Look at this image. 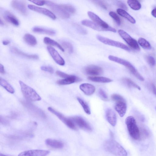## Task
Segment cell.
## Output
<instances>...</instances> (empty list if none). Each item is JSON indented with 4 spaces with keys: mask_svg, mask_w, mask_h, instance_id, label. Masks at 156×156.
I'll return each mask as SVG.
<instances>
[{
    "mask_svg": "<svg viewBox=\"0 0 156 156\" xmlns=\"http://www.w3.org/2000/svg\"><path fill=\"white\" fill-rule=\"evenodd\" d=\"M104 147L106 151L115 156H127V153L124 148L113 140H109L105 142Z\"/></svg>",
    "mask_w": 156,
    "mask_h": 156,
    "instance_id": "1",
    "label": "cell"
},
{
    "mask_svg": "<svg viewBox=\"0 0 156 156\" xmlns=\"http://www.w3.org/2000/svg\"><path fill=\"white\" fill-rule=\"evenodd\" d=\"M23 94L27 100L30 101H39L41 98L33 88L28 86L23 81H19Z\"/></svg>",
    "mask_w": 156,
    "mask_h": 156,
    "instance_id": "2",
    "label": "cell"
},
{
    "mask_svg": "<svg viewBox=\"0 0 156 156\" xmlns=\"http://www.w3.org/2000/svg\"><path fill=\"white\" fill-rule=\"evenodd\" d=\"M108 59L112 61L121 64L126 67L133 74L138 80L141 81L144 80V78L138 73L134 67L129 62L124 59L110 55L108 57Z\"/></svg>",
    "mask_w": 156,
    "mask_h": 156,
    "instance_id": "3",
    "label": "cell"
},
{
    "mask_svg": "<svg viewBox=\"0 0 156 156\" xmlns=\"http://www.w3.org/2000/svg\"><path fill=\"white\" fill-rule=\"evenodd\" d=\"M125 123L130 136L135 140L140 139V131L134 117L132 116H128L126 119Z\"/></svg>",
    "mask_w": 156,
    "mask_h": 156,
    "instance_id": "4",
    "label": "cell"
},
{
    "mask_svg": "<svg viewBox=\"0 0 156 156\" xmlns=\"http://www.w3.org/2000/svg\"><path fill=\"white\" fill-rule=\"evenodd\" d=\"M112 99L116 102L115 105V110L121 117H123L126 113L127 105L124 98L121 95L114 94L111 96Z\"/></svg>",
    "mask_w": 156,
    "mask_h": 156,
    "instance_id": "5",
    "label": "cell"
},
{
    "mask_svg": "<svg viewBox=\"0 0 156 156\" xmlns=\"http://www.w3.org/2000/svg\"><path fill=\"white\" fill-rule=\"evenodd\" d=\"M45 4L60 18L67 19L70 17L69 14L62 8L60 5H58L48 1H45Z\"/></svg>",
    "mask_w": 156,
    "mask_h": 156,
    "instance_id": "6",
    "label": "cell"
},
{
    "mask_svg": "<svg viewBox=\"0 0 156 156\" xmlns=\"http://www.w3.org/2000/svg\"><path fill=\"white\" fill-rule=\"evenodd\" d=\"M48 109L49 112L57 116L61 121L68 127L73 130H77V129L75 123L70 118H68L65 117L61 113L51 107H49Z\"/></svg>",
    "mask_w": 156,
    "mask_h": 156,
    "instance_id": "7",
    "label": "cell"
},
{
    "mask_svg": "<svg viewBox=\"0 0 156 156\" xmlns=\"http://www.w3.org/2000/svg\"><path fill=\"white\" fill-rule=\"evenodd\" d=\"M87 14L90 19L94 22L106 29L107 31H110L113 32H116V30L115 28L109 26L94 13L90 11H88L87 12Z\"/></svg>",
    "mask_w": 156,
    "mask_h": 156,
    "instance_id": "8",
    "label": "cell"
},
{
    "mask_svg": "<svg viewBox=\"0 0 156 156\" xmlns=\"http://www.w3.org/2000/svg\"><path fill=\"white\" fill-rule=\"evenodd\" d=\"M96 37L99 41L105 44L119 48L128 51H131L129 48L121 42L112 40L100 35H97Z\"/></svg>",
    "mask_w": 156,
    "mask_h": 156,
    "instance_id": "9",
    "label": "cell"
},
{
    "mask_svg": "<svg viewBox=\"0 0 156 156\" xmlns=\"http://www.w3.org/2000/svg\"><path fill=\"white\" fill-rule=\"evenodd\" d=\"M118 33L121 37L133 49L139 51L140 48L136 41L131 37L127 32L122 30H119Z\"/></svg>",
    "mask_w": 156,
    "mask_h": 156,
    "instance_id": "10",
    "label": "cell"
},
{
    "mask_svg": "<svg viewBox=\"0 0 156 156\" xmlns=\"http://www.w3.org/2000/svg\"><path fill=\"white\" fill-rule=\"evenodd\" d=\"M11 5L16 10L24 16H27L28 12L25 2L21 0H12Z\"/></svg>",
    "mask_w": 156,
    "mask_h": 156,
    "instance_id": "11",
    "label": "cell"
},
{
    "mask_svg": "<svg viewBox=\"0 0 156 156\" xmlns=\"http://www.w3.org/2000/svg\"><path fill=\"white\" fill-rule=\"evenodd\" d=\"M75 124L81 129L88 132H91L92 129L87 122L82 117L75 116L70 118Z\"/></svg>",
    "mask_w": 156,
    "mask_h": 156,
    "instance_id": "12",
    "label": "cell"
},
{
    "mask_svg": "<svg viewBox=\"0 0 156 156\" xmlns=\"http://www.w3.org/2000/svg\"><path fill=\"white\" fill-rule=\"evenodd\" d=\"M50 151L42 150H32L23 151L20 153L18 156H46Z\"/></svg>",
    "mask_w": 156,
    "mask_h": 156,
    "instance_id": "13",
    "label": "cell"
},
{
    "mask_svg": "<svg viewBox=\"0 0 156 156\" xmlns=\"http://www.w3.org/2000/svg\"><path fill=\"white\" fill-rule=\"evenodd\" d=\"M47 49L53 59L57 64L60 66L65 65L64 59L55 49L52 47L48 46L47 47Z\"/></svg>",
    "mask_w": 156,
    "mask_h": 156,
    "instance_id": "14",
    "label": "cell"
},
{
    "mask_svg": "<svg viewBox=\"0 0 156 156\" xmlns=\"http://www.w3.org/2000/svg\"><path fill=\"white\" fill-rule=\"evenodd\" d=\"M28 7L30 9L47 16L53 20H55L56 18L55 16L53 13L45 8L32 5H28Z\"/></svg>",
    "mask_w": 156,
    "mask_h": 156,
    "instance_id": "15",
    "label": "cell"
},
{
    "mask_svg": "<svg viewBox=\"0 0 156 156\" xmlns=\"http://www.w3.org/2000/svg\"><path fill=\"white\" fill-rule=\"evenodd\" d=\"M84 70L85 73L87 74L92 76L100 75L103 72V69L101 68L94 65H90L87 66Z\"/></svg>",
    "mask_w": 156,
    "mask_h": 156,
    "instance_id": "16",
    "label": "cell"
},
{
    "mask_svg": "<svg viewBox=\"0 0 156 156\" xmlns=\"http://www.w3.org/2000/svg\"><path fill=\"white\" fill-rule=\"evenodd\" d=\"M105 116L108 122L112 126H115L116 123L117 118L115 112L112 109L108 108L106 111Z\"/></svg>",
    "mask_w": 156,
    "mask_h": 156,
    "instance_id": "17",
    "label": "cell"
},
{
    "mask_svg": "<svg viewBox=\"0 0 156 156\" xmlns=\"http://www.w3.org/2000/svg\"><path fill=\"white\" fill-rule=\"evenodd\" d=\"M80 90L86 95H91L95 92V88L93 85L88 83H83L80 86Z\"/></svg>",
    "mask_w": 156,
    "mask_h": 156,
    "instance_id": "18",
    "label": "cell"
},
{
    "mask_svg": "<svg viewBox=\"0 0 156 156\" xmlns=\"http://www.w3.org/2000/svg\"><path fill=\"white\" fill-rule=\"evenodd\" d=\"M3 17L6 21L15 26L19 25V21L16 16L9 11H6L4 12Z\"/></svg>",
    "mask_w": 156,
    "mask_h": 156,
    "instance_id": "19",
    "label": "cell"
},
{
    "mask_svg": "<svg viewBox=\"0 0 156 156\" xmlns=\"http://www.w3.org/2000/svg\"><path fill=\"white\" fill-rule=\"evenodd\" d=\"M80 79L77 77L70 75L68 77L62 80H58L57 81L58 84L60 85H66L71 84L79 81Z\"/></svg>",
    "mask_w": 156,
    "mask_h": 156,
    "instance_id": "20",
    "label": "cell"
},
{
    "mask_svg": "<svg viewBox=\"0 0 156 156\" xmlns=\"http://www.w3.org/2000/svg\"><path fill=\"white\" fill-rule=\"evenodd\" d=\"M11 51L14 54L28 59H38L39 58L38 56L36 55H29L27 54L22 51L15 47H12L11 48Z\"/></svg>",
    "mask_w": 156,
    "mask_h": 156,
    "instance_id": "21",
    "label": "cell"
},
{
    "mask_svg": "<svg viewBox=\"0 0 156 156\" xmlns=\"http://www.w3.org/2000/svg\"><path fill=\"white\" fill-rule=\"evenodd\" d=\"M46 144L51 147L60 149L64 146L63 143L61 141L51 139H47L45 141Z\"/></svg>",
    "mask_w": 156,
    "mask_h": 156,
    "instance_id": "22",
    "label": "cell"
},
{
    "mask_svg": "<svg viewBox=\"0 0 156 156\" xmlns=\"http://www.w3.org/2000/svg\"><path fill=\"white\" fill-rule=\"evenodd\" d=\"M82 24L86 26L99 31H107L104 28L99 26L94 22L90 20H85L81 21Z\"/></svg>",
    "mask_w": 156,
    "mask_h": 156,
    "instance_id": "23",
    "label": "cell"
},
{
    "mask_svg": "<svg viewBox=\"0 0 156 156\" xmlns=\"http://www.w3.org/2000/svg\"><path fill=\"white\" fill-rule=\"evenodd\" d=\"M116 11L119 15L126 19L131 23L133 24H135L136 23L135 19L125 10L120 8H118L117 9Z\"/></svg>",
    "mask_w": 156,
    "mask_h": 156,
    "instance_id": "24",
    "label": "cell"
},
{
    "mask_svg": "<svg viewBox=\"0 0 156 156\" xmlns=\"http://www.w3.org/2000/svg\"><path fill=\"white\" fill-rule=\"evenodd\" d=\"M33 31L36 33L45 34L50 35H53L55 32L53 30L46 29L38 27H35L32 29Z\"/></svg>",
    "mask_w": 156,
    "mask_h": 156,
    "instance_id": "25",
    "label": "cell"
},
{
    "mask_svg": "<svg viewBox=\"0 0 156 156\" xmlns=\"http://www.w3.org/2000/svg\"><path fill=\"white\" fill-rule=\"evenodd\" d=\"M23 39L27 44L30 46H34L37 43L36 38L29 34H25L23 37Z\"/></svg>",
    "mask_w": 156,
    "mask_h": 156,
    "instance_id": "26",
    "label": "cell"
},
{
    "mask_svg": "<svg viewBox=\"0 0 156 156\" xmlns=\"http://www.w3.org/2000/svg\"><path fill=\"white\" fill-rule=\"evenodd\" d=\"M88 79L93 82L101 83H108L112 81L110 79L102 76H89Z\"/></svg>",
    "mask_w": 156,
    "mask_h": 156,
    "instance_id": "27",
    "label": "cell"
},
{
    "mask_svg": "<svg viewBox=\"0 0 156 156\" xmlns=\"http://www.w3.org/2000/svg\"><path fill=\"white\" fill-rule=\"evenodd\" d=\"M0 84L9 93L12 94L14 93V90L11 85L1 77L0 78Z\"/></svg>",
    "mask_w": 156,
    "mask_h": 156,
    "instance_id": "28",
    "label": "cell"
},
{
    "mask_svg": "<svg viewBox=\"0 0 156 156\" xmlns=\"http://www.w3.org/2000/svg\"><path fill=\"white\" fill-rule=\"evenodd\" d=\"M44 42L46 44L56 47L62 51H64V48L58 43L49 37H45L44 39Z\"/></svg>",
    "mask_w": 156,
    "mask_h": 156,
    "instance_id": "29",
    "label": "cell"
},
{
    "mask_svg": "<svg viewBox=\"0 0 156 156\" xmlns=\"http://www.w3.org/2000/svg\"><path fill=\"white\" fill-rule=\"evenodd\" d=\"M127 3L130 7L133 9L138 10L140 9L141 5L140 2L136 0H129Z\"/></svg>",
    "mask_w": 156,
    "mask_h": 156,
    "instance_id": "30",
    "label": "cell"
},
{
    "mask_svg": "<svg viewBox=\"0 0 156 156\" xmlns=\"http://www.w3.org/2000/svg\"><path fill=\"white\" fill-rule=\"evenodd\" d=\"M123 82L128 87L136 88L139 90H141L139 86L128 78H124L122 79Z\"/></svg>",
    "mask_w": 156,
    "mask_h": 156,
    "instance_id": "31",
    "label": "cell"
},
{
    "mask_svg": "<svg viewBox=\"0 0 156 156\" xmlns=\"http://www.w3.org/2000/svg\"><path fill=\"white\" fill-rule=\"evenodd\" d=\"M138 42L140 45L144 49L146 50H150L151 49V47L150 43L145 39L140 38Z\"/></svg>",
    "mask_w": 156,
    "mask_h": 156,
    "instance_id": "32",
    "label": "cell"
},
{
    "mask_svg": "<svg viewBox=\"0 0 156 156\" xmlns=\"http://www.w3.org/2000/svg\"><path fill=\"white\" fill-rule=\"evenodd\" d=\"M77 99L82 106L85 112L88 115L90 114L91 113L90 109L87 104L79 97H77Z\"/></svg>",
    "mask_w": 156,
    "mask_h": 156,
    "instance_id": "33",
    "label": "cell"
},
{
    "mask_svg": "<svg viewBox=\"0 0 156 156\" xmlns=\"http://www.w3.org/2000/svg\"><path fill=\"white\" fill-rule=\"evenodd\" d=\"M69 14H74L76 12V9L73 5L68 4L60 5Z\"/></svg>",
    "mask_w": 156,
    "mask_h": 156,
    "instance_id": "34",
    "label": "cell"
},
{
    "mask_svg": "<svg viewBox=\"0 0 156 156\" xmlns=\"http://www.w3.org/2000/svg\"><path fill=\"white\" fill-rule=\"evenodd\" d=\"M62 46L67 50L70 53H72L73 51V48L72 44L69 42L66 41H62L61 42Z\"/></svg>",
    "mask_w": 156,
    "mask_h": 156,
    "instance_id": "35",
    "label": "cell"
},
{
    "mask_svg": "<svg viewBox=\"0 0 156 156\" xmlns=\"http://www.w3.org/2000/svg\"><path fill=\"white\" fill-rule=\"evenodd\" d=\"M109 14V16L113 18L115 21L118 25H120L121 23V20L120 18L118 15L115 12L113 11L110 12Z\"/></svg>",
    "mask_w": 156,
    "mask_h": 156,
    "instance_id": "36",
    "label": "cell"
},
{
    "mask_svg": "<svg viewBox=\"0 0 156 156\" xmlns=\"http://www.w3.org/2000/svg\"><path fill=\"white\" fill-rule=\"evenodd\" d=\"M93 2L105 10L107 9L108 5L104 1L102 0H94Z\"/></svg>",
    "mask_w": 156,
    "mask_h": 156,
    "instance_id": "37",
    "label": "cell"
},
{
    "mask_svg": "<svg viewBox=\"0 0 156 156\" xmlns=\"http://www.w3.org/2000/svg\"><path fill=\"white\" fill-rule=\"evenodd\" d=\"M99 94L101 98L104 101L108 100V97L106 92L102 89H100L98 91Z\"/></svg>",
    "mask_w": 156,
    "mask_h": 156,
    "instance_id": "38",
    "label": "cell"
},
{
    "mask_svg": "<svg viewBox=\"0 0 156 156\" xmlns=\"http://www.w3.org/2000/svg\"><path fill=\"white\" fill-rule=\"evenodd\" d=\"M76 28L77 31L81 34H87V30L80 25L76 24Z\"/></svg>",
    "mask_w": 156,
    "mask_h": 156,
    "instance_id": "39",
    "label": "cell"
},
{
    "mask_svg": "<svg viewBox=\"0 0 156 156\" xmlns=\"http://www.w3.org/2000/svg\"><path fill=\"white\" fill-rule=\"evenodd\" d=\"M146 59L148 63L151 66H153L155 65V60L153 57L151 56H148L146 58Z\"/></svg>",
    "mask_w": 156,
    "mask_h": 156,
    "instance_id": "40",
    "label": "cell"
},
{
    "mask_svg": "<svg viewBox=\"0 0 156 156\" xmlns=\"http://www.w3.org/2000/svg\"><path fill=\"white\" fill-rule=\"evenodd\" d=\"M41 70L52 73L54 72V69L51 66H44L41 67Z\"/></svg>",
    "mask_w": 156,
    "mask_h": 156,
    "instance_id": "41",
    "label": "cell"
},
{
    "mask_svg": "<svg viewBox=\"0 0 156 156\" xmlns=\"http://www.w3.org/2000/svg\"><path fill=\"white\" fill-rule=\"evenodd\" d=\"M117 5L121 9L127 10L128 8L126 5L121 1H117L116 2Z\"/></svg>",
    "mask_w": 156,
    "mask_h": 156,
    "instance_id": "42",
    "label": "cell"
},
{
    "mask_svg": "<svg viewBox=\"0 0 156 156\" xmlns=\"http://www.w3.org/2000/svg\"><path fill=\"white\" fill-rule=\"evenodd\" d=\"M56 73L58 76L64 78H66L70 75L60 71H57Z\"/></svg>",
    "mask_w": 156,
    "mask_h": 156,
    "instance_id": "43",
    "label": "cell"
},
{
    "mask_svg": "<svg viewBox=\"0 0 156 156\" xmlns=\"http://www.w3.org/2000/svg\"><path fill=\"white\" fill-rule=\"evenodd\" d=\"M140 132V138L141 137L142 138L146 137H147L148 135V132L145 129H143Z\"/></svg>",
    "mask_w": 156,
    "mask_h": 156,
    "instance_id": "44",
    "label": "cell"
},
{
    "mask_svg": "<svg viewBox=\"0 0 156 156\" xmlns=\"http://www.w3.org/2000/svg\"><path fill=\"white\" fill-rule=\"evenodd\" d=\"M30 1L37 5L42 6L45 3V1L44 0H31Z\"/></svg>",
    "mask_w": 156,
    "mask_h": 156,
    "instance_id": "45",
    "label": "cell"
},
{
    "mask_svg": "<svg viewBox=\"0 0 156 156\" xmlns=\"http://www.w3.org/2000/svg\"><path fill=\"white\" fill-rule=\"evenodd\" d=\"M0 73L1 74H4L5 73L4 66L0 64Z\"/></svg>",
    "mask_w": 156,
    "mask_h": 156,
    "instance_id": "46",
    "label": "cell"
},
{
    "mask_svg": "<svg viewBox=\"0 0 156 156\" xmlns=\"http://www.w3.org/2000/svg\"><path fill=\"white\" fill-rule=\"evenodd\" d=\"M151 86L152 90L153 93L155 95H156V87L154 84L152 83L151 84Z\"/></svg>",
    "mask_w": 156,
    "mask_h": 156,
    "instance_id": "47",
    "label": "cell"
},
{
    "mask_svg": "<svg viewBox=\"0 0 156 156\" xmlns=\"http://www.w3.org/2000/svg\"><path fill=\"white\" fill-rule=\"evenodd\" d=\"M151 14L153 17L156 18V8L152 10L151 12Z\"/></svg>",
    "mask_w": 156,
    "mask_h": 156,
    "instance_id": "48",
    "label": "cell"
},
{
    "mask_svg": "<svg viewBox=\"0 0 156 156\" xmlns=\"http://www.w3.org/2000/svg\"><path fill=\"white\" fill-rule=\"evenodd\" d=\"M10 43V41L8 40H5L2 41L3 44L4 45H7Z\"/></svg>",
    "mask_w": 156,
    "mask_h": 156,
    "instance_id": "49",
    "label": "cell"
},
{
    "mask_svg": "<svg viewBox=\"0 0 156 156\" xmlns=\"http://www.w3.org/2000/svg\"><path fill=\"white\" fill-rule=\"evenodd\" d=\"M110 135L111 136L112 138H113L114 137V134L113 133L112 131H110Z\"/></svg>",
    "mask_w": 156,
    "mask_h": 156,
    "instance_id": "50",
    "label": "cell"
},
{
    "mask_svg": "<svg viewBox=\"0 0 156 156\" xmlns=\"http://www.w3.org/2000/svg\"><path fill=\"white\" fill-rule=\"evenodd\" d=\"M0 24L1 25L3 26L4 25V22H3V21L2 20V19H0Z\"/></svg>",
    "mask_w": 156,
    "mask_h": 156,
    "instance_id": "51",
    "label": "cell"
},
{
    "mask_svg": "<svg viewBox=\"0 0 156 156\" xmlns=\"http://www.w3.org/2000/svg\"><path fill=\"white\" fill-rule=\"evenodd\" d=\"M0 156H11L6 155L4 154H2V153H0Z\"/></svg>",
    "mask_w": 156,
    "mask_h": 156,
    "instance_id": "52",
    "label": "cell"
},
{
    "mask_svg": "<svg viewBox=\"0 0 156 156\" xmlns=\"http://www.w3.org/2000/svg\"></svg>",
    "mask_w": 156,
    "mask_h": 156,
    "instance_id": "53",
    "label": "cell"
}]
</instances>
